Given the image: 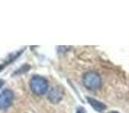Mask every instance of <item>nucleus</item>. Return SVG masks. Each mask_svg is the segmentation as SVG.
I'll use <instances>...</instances> for the list:
<instances>
[{"label": "nucleus", "instance_id": "6", "mask_svg": "<svg viewBox=\"0 0 129 113\" xmlns=\"http://www.w3.org/2000/svg\"><path fill=\"white\" fill-rule=\"evenodd\" d=\"M76 113H86V112H85V109H84V107L79 106V107H77V110H76Z\"/></svg>", "mask_w": 129, "mask_h": 113}, {"label": "nucleus", "instance_id": "5", "mask_svg": "<svg viewBox=\"0 0 129 113\" xmlns=\"http://www.w3.org/2000/svg\"><path fill=\"white\" fill-rule=\"evenodd\" d=\"M86 100H87V102L91 104V106L93 107L94 110H96L98 112H103V111H105V109H107L105 104H103L102 102H100V101L95 100V98L86 97Z\"/></svg>", "mask_w": 129, "mask_h": 113}, {"label": "nucleus", "instance_id": "4", "mask_svg": "<svg viewBox=\"0 0 129 113\" xmlns=\"http://www.w3.org/2000/svg\"><path fill=\"white\" fill-rule=\"evenodd\" d=\"M62 96H63V89L60 86H54L49 91L48 98H49V101L51 103L57 104V103H59L62 100Z\"/></svg>", "mask_w": 129, "mask_h": 113}, {"label": "nucleus", "instance_id": "3", "mask_svg": "<svg viewBox=\"0 0 129 113\" xmlns=\"http://www.w3.org/2000/svg\"><path fill=\"white\" fill-rule=\"evenodd\" d=\"M14 101V93L10 89H5L0 93V110H5L11 105Z\"/></svg>", "mask_w": 129, "mask_h": 113}, {"label": "nucleus", "instance_id": "8", "mask_svg": "<svg viewBox=\"0 0 129 113\" xmlns=\"http://www.w3.org/2000/svg\"><path fill=\"white\" fill-rule=\"evenodd\" d=\"M110 113H119V112H117V111H112V112H110Z\"/></svg>", "mask_w": 129, "mask_h": 113}, {"label": "nucleus", "instance_id": "7", "mask_svg": "<svg viewBox=\"0 0 129 113\" xmlns=\"http://www.w3.org/2000/svg\"><path fill=\"white\" fill-rule=\"evenodd\" d=\"M4 67H5V64H0V71L4 69Z\"/></svg>", "mask_w": 129, "mask_h": 113}, {"label": "nucleus", "instance_id": "2", "mask_svg": "<svg viewBox=\"0 0 129 113\" xmlns=\"http://www.w3.org/2000/svg\"><path fill=\"white\" fill-rule=\"evenodd\" d=\"M84 86L89 91H98L102 87V78L95 71H87L83 77Z\"/></svg>", "mask_w": 129, "mask_h": 113}, {"label": "nucleus", "instance_id": "1", "mask_svg": "<svg viewBox=\"0 0 129 113\" xmlns=\"http://www.w3.org/2000/svg\"><path fill=\"white\" fill-rule=\"evenodd\" d=\"M29 87H31V91L35 95L41 96V95H44L48 92V89H49V83H48V80L44 77L35 75L29 80Z\"/></svg>", "mask_w": 129, "mask_h": 113}]
</instances>
